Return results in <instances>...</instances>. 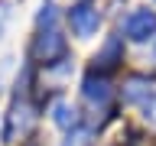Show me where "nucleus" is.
Masks as SVG:
<instances>
[{
	"mask_svg": "<svg viewBox=\"0 0 156 146\" xmlns=\"http://www.w3.org/2000/svg\"><path fill=\"white\" fill-rule=\"evenodd\" d=\"M65 52H68L65 36L55 29V3L46 0V7H42V13H39V33H36V42H33V55H36L39 62L52 65V62L62 58Z\"/></svg>",
	"mask_w": 156,
	"mask_h": 146,
	"instance_id": "obj_1",
	"label": "nucleus"
},
{
	"mask_svg": "<svg viewBox=\"0 0 156 146\" xmlns=\"http://www.w3.org/2000/svg\"><path fill=\"white\" fill-rule=\"evenodd\" d=\"M68 26L78 39H88L94 36L98 26H101V10H98L94 0H78L75 7L68 10Z\"/></svg>",
	"mask_w": 156,
	"mask_h": 146,
	"instance_id": "obj_2",
	"label": "nucleus"
},
{
	"mask_svg": "<svg viewBox=\"0 0 156 146\" xmlns=\"http://www.w3.org/2000/svg\"><path fill=\"white\" fill-rule=\"evenodd\" d=\"M153 33H156V13L153 10H133L124 19V36L133 39V42H146V39H153Z\"/></svg>",
	"mask_w": 156,
	"mask_h": 146,
	"instance_id": "obj_3",
	"label": "nucleus"
},
{
	"mask_svg": "<svg viewBox=\"0 0 156 146\" xmlns=\"http://www.w3.org/2000/svg\"><path fill=\"white\" fill-rule=\"evenodd\" d=\"M81 94H85L88 104H94V107L101 104V107H104L107 101H111V85H107L104 75H94V71H91V75L81 81Z\"/></svg>",
	"mask_w": 156,
	"mask_h": 146,
	"instance_id": "obj_4",
	"label": "nucleus"
},
{
	"mask_svg": "<svg viewBox=\"0 0 156 146\" xmlns=\"http://www.w3.org/2000/svg\"><path fill=\"white\" fill-rule=\"evenodd\" d=\"M120 52H124V42H120L117 36H111V39H107V46L101 49V55H94V62L101 68H114L117 62H120Z\"/></svg>",
	"mask_w": 156,
	"mask_h": 146,
	"instance_id": "obj_5",
	"label": "nucleus"
},
{
	"mask_svg": "<svg viewBox=\"0 0 156 146\" xmlns=\"http://www.w3.org/2000/svg\"><path fill=\"white\" fill-rule=\"evenodd\" d=\"M124 97L127 101H143V97H153V81L146 78H130L124 88Z\"/></svg>",
	"mask_w": 156,
	"mask_h": 146,
	"instance_id": "obj_6",
	"label": "nucleus"
},
{
	"mask_svg": "<svg viewBox=\"0 0 156 146\" xmlns=\"http://www.w3.org/2000/svg\"><path fill=\"white\" fill-rule=\"evenodd\" d=\"M52 120H55L58 127H75L78 123V110H75V107H68V104H55Z\"/></svg>",
	"mask_w": 156,
	"mask_h": 146,
	"instance_id": "obj_7",
	"label": "nucleus"
},
{
	"mask_svg": "<svg viewBox=\"0 0 156 146\" xmlns=\"http://www.w3.org/2000/svg\"><path fill=\"white\" fill-rule=\"evenodd\" d=\"M146 120H153V123H156V97H153V101H146Z\"/></svg>",
	"mask_w": 156,
	"mask_h": 146,
	"instance_id": "obj_8",
	"label": "nucleus"
}]
</instances>
